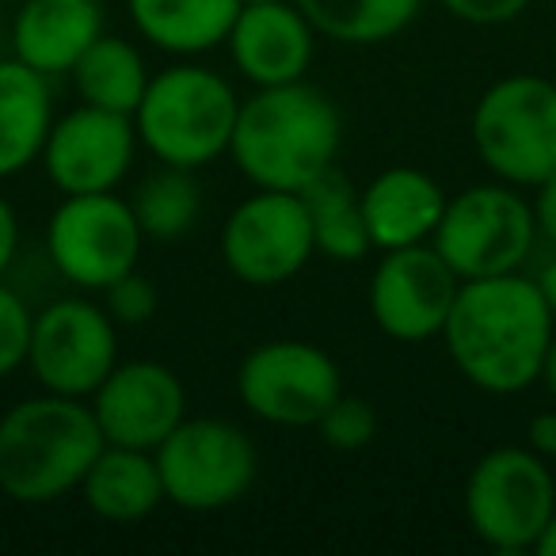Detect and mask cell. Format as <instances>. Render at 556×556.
<instances>
[{
  "label": "cell",
  "mask_w": 556,
  "mask_h": 556,
  "mask_svg": "<svg viewBox=\"0 0 556 556\" xmlns=\"http://www.w3.org/2000/svg\"><path fill=\"white\" fill-rule=\"evenodd\" d=\"M553 332L556 317L538 282L510 270L465 278L439 340L469 386L492 396H515L538 386Z\"/></svg>",
  "instance_id": "obj_1"
},
{
  "label": "cell",
  "mask_w": 556,
  "mask_h": 556,
  "mask_svg": "<svg viewBox=\"0 0 556 556\" xmlns=\"http://www.w3.org/2000/svg\"><path fill=\"white\" fill-rule=\"evenodd\" d=\"M343 146L340 108L309 80L255 88L240 100L229 138V161L252 187L305 191L317 176L336 168Z\"/></svg>",
  "instance_id": "obj_2"
},
{
  "label": "cell",
  "mask_w": 556,
  "mask_h": 556,
  "mask_svg": "<svg viewBox=\"0 0 556 556\" xmlns=\"http://www.w3.org/2000/svg\"><path fill=\"white\" fill-rule=\"evenodd\" d=\"M103 446L92 404L42 389L0 416V492L24 507L58 503L77 492Z\"/></svg>",
  "instance_id": "obj_3"
},
{
  "label": "cell",
  "mask_w": 556,
  "mask_h": 556,
  "mask_svg": "<svg viewBox=\"0 0 556 556\" xmlns=\"http://www.w3.org/2000/svg\"><path fill=\"white\" fill-rule=\"evenodd\" d=\"M240 100L222 73L199 62H179L153 73L134 111V130L141 149L172 168H206L217 156H229Z\"/></svg>",
  "instance_id": "obj_4"
},
{
  "label": "cell",
  "mask_w": 556,
  "mask_h": 556,
  "mask_svg": "<svg viewBox=\"0 0 556 556\" xmlns=\"http://www.w3.org/2000/svg\"><path fill=\"white\" fill-rule=\"evenodd\" d=\"M472 149L492 179L533 191L556 176V85L515 73L480 92L472 108Z\"/></svg>",
  "instance_id": "obj_5"
},
{
  "label": "cell",
  "mask_w": 556,
  "mask_h": 556,
  "mask_svg": "<svg viewBox=\"0 0 556 556\" xmlns=\"http://www.w3.org/2000/svg\"><path fill=\"white\" fill-rule=\"evenodd\" d=\"M465 522L495 553L538 548L556 510V477L530 446H495L465 477Z\"/></svg>",
  "instance_id": "obj_6"
},
{
  "label": "cell",
  "mask_w": 556,
  "mask_h": 556,
  "mask_svg": "<svg viewBox=\"0 0 556 556\" xmlns=\"http://www.w3.org/2000/svg\"><path fill=\"white\" fill-rule=\"evenodd\" d=\"M164 503L210 515L240 503L260 477V454L248 431L222 416H187L153 450Z\"/></svg>",
  "instance_id": "obj_7"
},
{
  "label": "cell",
  "mask_w": 556,
  "mask_h": 556,
  "mask_svg": "<svg viewBox=\"0 0 556 556\" xmlns=\"http://www.w3.org/2000/svg\"><path fill=\"white\" fill-rule=\"evenodd\" d=\"M431 244L462 282L522 270L538 244L533 206L518 187L500 184V179L472 184L446 199Z\"/></svg>",
  "instance_id": "obj_8"
},
{
  "label": "cell",
  "mask_w": 556,
  "mask_h": 556,
  "mask_svg": "<svg viewBox=\"0 0 556 556\" xmlns=\"http://www.w3.org/2000/svg\"><path fill=\"white\" fill-rule=\"evenodd\" d=\"M141 232L130 199L118 191L62 194L47 222V255L58 275L85 294H103L141 260Z\"/></svg>",
  "instance_id": "obj_9"
},
{
  "label": "cell",
  "mask_w": 556,
  "mask_h": 556,
  "mask_svg": "<svg viewBox=\"0 0 556 556\" xmlns=\"http://www.w3.org/2000/svg\"><path fill=\"white\" fill-rule=\"evenodd\" d=\"M313 225L298 191L255 187L229 210L222 225V260L237 282L252 290H275L298 278L309 260Z\"/></svg>",
  "instance_id": "obj_10"
},
{
  "label": "cell",
  "mask_w": 556,
  "mask_h": 556,
  "mask_svg": "<svg viewBox=\"0 0 556 556\" xmlns=\"http://www.w3.org/2000/svg\"><path fill=\"white\" fill-rule=\"evenodd\" d=\"M343 393V374L325 348L305 340H267L237 366V396L260 424L317 427Z\"/></svg>",
  "instance_id": "obj_11"
},
{
  "label": "cell",
  "mask_w": 556,
  "mask_h": 556,
  "mask_svg": "<svg viewBox=\"0 0 556 556\" xmlns=\"http://www.w3.org/2000/svg\"><path fill=\"white\" fill-rule=\"evenodd\" d=\"M118 363V325L88 298H58L35 313L27 370L47 393L88 396Z\"/></svg>",
  "instance_id": "obj_12"
},
{
  "label": "cell",
  "mask_w": 556,
  "mask_h": 556,
  "mask_svg": "<svg viewBox=\"0 0 556 556\" xmlns=\"http://www.w3.org/2000/svg\"><path fill=\"white\" fill-rule=\"evenodd\" d=\"M457 290L462 278L434 252V244H408L381 252L366 305L381 336L396 343H427L442 336Z\"/></svg>",
  "instance_id": "obj_13"
},
{
  "label": "cell",
  "mask_w": 556,
  "mask_h": 556,
  "mask_svg": "<svg viewBox=\"0 0 556 556\" xmlns=\"http://www.w3.org/2000/svg\"><path fill=\"white\" fill-rule=\"evenodd\" d=\"M138 146L130 115L77 103L65 115H54L39 164L62 194L118 191L130 176Z\"/></svg>",
  "instance_id": "obj_14"
},
{
  "label": "cell",
  "mask_w": 556,
  "mask_h": 556,
  "mask_svg": "<svg viewBox=\"0 0 556 556\" xmlns=\"http://www.w3.org/2000/svg\"><path fill=\"white\" fill-rule=\"evenodd\" d=\"M88 404L111 446L156 450L187 419L184 381L156 358H118Z\"/></svg>",
  "instance_id": "obj_15"
},
{
  "label": "cell",
  "mask_w": 556,
  "mask_h": 556,
  "mask_svg": "<svg viewBox=\"0 0 556 556\" xmlns=\"http://www.w3.org/2000/svg\"><path fill=\"white\" fill-rule=\"evenodd\" d=\"M317 27L294 0L240 4L229 27V62L252 88H275L305 80L317 58Z\"/></svg>",
  "instance_id": "obj_16"
},
{
  "label": "cell",
  "mask_w": 556,
  "mask_h": 556,
  "mask_svg": "<svg viewBox=\"0 0 556 556\" xmlns=\"http://www.w3.org/2000/svg\"><path fill=\"white\" fill-rule=\"evenodd\" d=\"M103 0H24L9 24L12 58L35 73L70 77L77 58L103 35Z\"/></svg>",
  "instance_id": "obj_17"
},
{
  "label": "cell",
  "mask_w": 556,
  "mask_h": 556,
  "mask_svg": "<svg viewBox=\"0 0 556 556\" xmlns=\"http://www.w3.org/2000/svg\"><path fill=\"white\" fill-rule=\"evenodd\" d=\"M358 194H363L370 244L378 252L431 244L442 210H446V191L439 187V179H431L424 168H408V164L378 172Z\"/></svg>",
  "instance_id": "obj_18"
},
{
  "label": "cell",
  "mask_w": 556,
  "mask_h": 556,
  "mask_svg": "<svg viewBox=\"0 0 556 556\" xmlns=\"http://www.w3.org/2000/svg\"><path fill=\"white\" fill-rule=\"evenodd\" d=\"M77 492L96 518L115 526L141 522L164 503V484L153 450L111 446V442L88 465Z\"/></svg>",
  "instance_id": "obj_19"
},
{
  "label": "cell",
  "mask_w": 556,
  "mask_h": 556,
  "mask_svg": "<svg viewBox=\"0 0 556 556\" xmlns=\"http://www.w3.org/2000/svg\"><path fill=\"white\" fill-rule=\"evenodd\" d=\"M54 123V88L20 58H0V179L27 172Z\"/></svg>",
  "instance_id": "obj_20"
},
{
  "label": "cell",
  "mask_w": 556,
  "mask_h": 556,
  "mask_svg": "<svg viewBox=\"0 0 556 556\" xmlns=\"http://www.w3.org/2000/svg\"><path fill=\"white\" fill-rule=\"evenodd\" d=\"M126 12L149 47L172 58H199L225 47L240 0H126Z\"/></svg>",
  "instance_id": "obj_21"
},
{
  "label": "cell",
  "mask_w": 556,
  "mask_h": 556,
  "mask_svg": "<svg viewBox=\"0 0 556 556\" xmlns=\"http://www.w3.org/2000/svg\"><path fill=\"white\" fill-rule=\"evenodd\" d=\"M149 77H153V73H149L141 50L134 47L130 39H118V35H108V31H103L70 70L73 92H77L80 103L118 111V115H130V118H134V111H138L141 96H146Z\"/></svg>",
  "instance_id": "obj_22"
},
{
  "label": "cell",
  "mask_w": 556,
  "mask_h": 556,
  "mask_svg": "<svg viewBox=\"0 0 556 556\" xmlns=\"http://www.w3.org/2000/svg\"><path fill=\"white\" fill-rule=\"evenodd\" d=\"M298 194H302L305 214H309L317 255L336 263H358L370 255L374 244L370 229H366L363 194L340 168H328L325 176H317Z\"/></svg>",
  "instance_id": "obj_23"
},
{
  "label": "cell",
  "mask_w": 556,
  "mask_h": 556,
  "mask_svg": "<svg viewBox=\"0 0 556 556\" xmlns=\"http://www.w3.org/2000/svg\"><path fill=\"white\" fill-rule=\"evenodd\" d=\"M320 39L340 47H381L416 24L427 0H294Z\"/></svg>",
  "instance_id": "obj_24"
},
{
  "label": "cell",
  "mask_w": 556,
  "mask_h": 556,
  "mask_svg": "<svg viewBox=\"0 0 556 556\" xmlns=\"http://www.w3.org/2000/svg\"><path fill=\"white\" fill-rule=\"evenodd\" d=\"M134 217H138L146 240H179L194 229L202 214V191L191 168L161 164L153 176H146L130 194Z\"/></svg>",
  "instance_id": "obj_25"
},
{
  "label": "cell",
  "mask_w": 556,
  "mask_h": 556,
  "mask_svg": "<svg viewBox=\"0 0 556 556\" xmlns=\"http://www.w3.org/2000/svg\"><path fill=\"white\" fill-rule=\"evenodd\" d=\"M320 442L328 450H340V454H355V450L370 446L374 434H378V412L363 401V396L340 393L325 408V416L317 419Z\"/></svg>",
  "instance_id": "obj_26"
},
{
  "label": "cell",
  "mask_w": 556,
  "mask_h": 556,
  "mask_svg": "<svg viewBox=\"0 0 556 556\" xmlns=\"http://www.w3.org/2000/svg\"><path fill=\"white\" fill-rule=\"evenodd\" d=\"M35 313L12 287L0 278V381L12 378L20 366H27V348H31Z\"/></svg>",
  "instance_id": "obj_27"
},
{
  "label": "cell",
  "mask_w": 556,
  "mask_h": 556,
  "mask_svg": "<svg viewBox=\"0 0 556 556\" xmlns=\"http://www.w3.org/2000/svg\"><path fill=\"white\" fill-rule=\"evenodd\" d=\"M156 305H161V294H156V287L138 267H134L130 275L115 278V282L103 290V309L111 313L115 325H126V328L149 325V320L156 317Z\"/></svg>",
  "instance_id": "obj_28"
},
{
  "label": "cell",
  "mask_w": 556,
  "mask_h": 556,
  "mask_svg": "<svg viewBox=\"0 0 556 556\" xmlns=\"http://www.w3.org/2000/svg\"><path fill=\"white\" fill-rule=\"evenodd\" d=\"M533 0H439L446 16L462 20L469 27H503L515 24Z\"/></svg>",
  "instance_id": "obj_29"
},
{
  "label": "cell",
  "mask_w": 556,
  "mask_h": 556,
  "mask_svg": "<svg viewBox=\"0 0 556 556\" xmlns=\"http://www.w3.org/2000/svg\"><path fill=\"white\" fill-rule=\"evenodd\" d=\"M533 222H538V240H545L556 252V176L533 187Z\"/></svg>",
  "instance_id": "obj_30"
},
{
  "label": "cell",
  "mask_w": 556,
  "mask_h": 556,
  "mask_svg": "<svg viewBox=\"0 0 556 556\" xmlns=\"http://www.w3.org/2000/svg\"><path fill=\"white\" fill-rule=\"evenodd\" d=\"M526 446L545 457V462L556 457V404L530 419V427H526Z\"/></svg>",
  "instance_id": "obj_31"
},
{
  "label": "cell",
  "mask_w": 556,
  "mask_h": 556,
  "mask_svg": "<svg viewBox=\"0 0 556 556\" xmlns=\"http://www.w3.org/2000/svg\"><path fill=\"white\" fill-rule=\"evenodd\" d=\"M16 252H20V217L12 210V202L4 199V191H0V278L9 275Z\"/></svg>",
  "instance_id": "obj_32"
},
{
  "label": "cell",
  "mask_w": 556,
  "mask_h": 556,
  "mask_svg": "<svg viewBox=\"0 0 556 556\" xmlns=\"http://www.w3.org/2000/svg\"><path fill=\"white\" fill-rule=\"evenodd\" d=\"M533 282H538L541 298H545V305L553 309V317H556V255L538 270V278H533Z\"/></svg>",
  "instance_id": "obj_33"
},
{
  "label": "cell",
  "mask_w": 556,
  "mask_h": 556,
  "mask_svg": "<svg viewBox=\"0 0 556 556\" xmlns=\"http://www.w3.org/2000/svg\"><path fill=\"white\" fill-rule=\"evenodd\" d=\"M538 386H545L548 401L556 404V332H553V340H548V351H545V363H541V378H538Z\"/></svg>",
  "instance_id": "obj_34"
},
{
  "label": "cell",
  "mask_w": 556,
  "mask_h": 556,
  "mask_svg": "<svg viewBox=\"0 0 556 556\" xmlns=\"http://www.w3.org/2000/svg\"><path fill=\"white\" fill-rule=\"evenodd\" d=\"M538 556H556V510H553V518H548V526H545V533H541V541H538V548H533Z\"/></svg>",
  "instance_id": "obj_35"
},
{
  "label": "cell",
  "mask_w": 556,
  "mask_h": 556,
  "mask_svg": "<svg viewBox=\"0 0 556 556\" xmlns=\"http://www.w3.org/2000/svg\"><path fill=\"white\" fill-rule=\"evenodd\" d=\"M4 47H9V27H4V20H0V58H4Z\"/></svg>",
  "instance_id": "obj_36"
},
{
  "label": "cell",
  "mask_w": 556,
  "mask_h": 556,
  "mask_svg": "<svg viewBox=\"0 0 556 556\" xmlns=\"http://www.w3.org/2000/svg\"><path fill=\"white\" fill-rule=\"evenodd\" d=\"M240 4H267V0H240Z\"/></svg>",
  "instance_id": "obj_37"
},
{
  "label": "cell",
  "mask_w": 556,
  "mask_h": 556,
  "mask_svg": "<svg viewBox=\"0 0 556 556\" xmlns=\"http://www.w3.org/2000/svg\"><path fill=\"white\" fill-rule=\"evenodd\" d=\"M0 4H4V0H0Z\"/></svg>",
  "instance_id": "obj_38"
}]
</instances>
